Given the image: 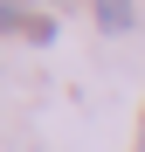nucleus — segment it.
<instances>
[{
  "mask_svg": "<svg viewBox=\"0 0 145 152\" xmlns=\"http://www.w3.org/2000/svg\"><path fill=\"white\" fill-rule=\"evenodd\" d=\"M97 21H104L111 35H125V28H131L138 14H131V0H97Z\"/></svg>",
  "mask_w": 145,
  "mask_h": 152,
  "instance_id": "obj_1",
  "label": "nucleus"
},
{
  "mask_svg": "<svg viewBox=\"0 0 145 152\" xmlns=\"http://www.w3.org/2000/svg\"><path fill=\"white\" fill-rule=\"evenodd\" d=\"M0 28H28L21 21V0H0Z\"/></svg>",
  "mask_w": 145,
  "mask_h": 152,
  "instance_id": "obj_2",
  "label": "nucleus"
},
{
  "mask_svg": "<svg viewBox=\"0 0 145 152\" xmlns=\"http://www.w3.org/2000/svg\"><path fill=\"white\" fill-rule=\"evenodd\" d=\"M138 152H145V118H138Z\"/></svg>",
  "mask_w": 145,
  "mask_h": 152,
  "instance_id": "obj_3",
  "label": "nucleus"
}]
</instances>
